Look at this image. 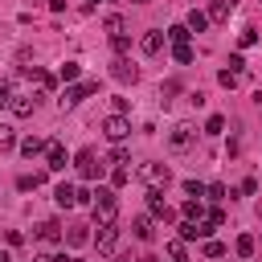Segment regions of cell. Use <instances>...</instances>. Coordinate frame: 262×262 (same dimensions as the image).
<instances>
[{
  "label": "cell",
  "instance_id": "obj_25",
  "mask_svg": "<svg viewBox=\"0 0 262 262\" xmlns=\"http://www.w3.org/2000/svg\"><path fill=\"white\" fill-rule=\"evenodd\" d=\"M12 147H16V131L8 123H0V151H12Z\"/></svg>",
  "mask_w": 262,
  "mask_h": 262
},
{
  "label": "cell",
  "instance_id": "obj_20",
  "mask_svg": "<svg viewBox=\"0 0 262 262\" xmlns=\"http://www.w3.org/2000/svg\"><path fill=\"white\" fill-rule=\"evenodd\" d=\"M86 229H90V225H70V229H66V242H70V246H86V242H90Z\"/></svg>",
  "mask_w": 262,
  "mask_h": 262
},
{
  "label": "cell",
  "instance_id": "obj_42",
  "mask_svg": "<svg viewBox=\"0 0 262 262\" xmlns=\"http://www.w3.org/2000/svg\"><path fill=\"white\" fill-rule=\"evenodd\" d=\"M139 262H156V258H151V254H143V258H139Z\"/></svg>",
  "mask_w": 262,
  "mask_h": 262
},
{
  "label": "cell",
  "instance_id": "obj_41",
  "mask_svg": "<svg viewBox=\"0 0 262 262\" xmlns=\"http://www.w3.org/2000/svg\"><path fill=\"white\" fill-rule=\"evenodd\" d=\"M33 262H57V258H53V254H37Z\"/></svg>",
  "mask_w": 262,
  "mask_h": 262
},
{
  "label": "cell",
  "instance_id": "obj_7",
  "mask_svg": "<svg viewBox=\"0 0 262 262\" xmlns=\"http://www.w3.org/2000/svg\"><path fill=\"white\" fill-rule=\"evenodd\" d=\"M94 90H98V82H78V86H70V90L57 98V106H61V111H70L74 102H82V98H86V94H94Z\"/></svg>",
  "mask_w": 262,
  "mask_h": 262
},
{
  "label": "cell",
  "instance_id": "obj_29",
  "mask_svg": "<svg viewBox=\"0 0 262 262\" xmlns=\"http://www.w3.org/2000/svg\"><path fill=\"white\" fill-rule=\"evenodd\" d=\"M184 192H188L192 201H201V196H205V184H201V180H184Z\"/></svg>",
  "mask_w": 262,
  "mask_h": 262
},
{
  "label": "cell",
  "instance_id": "obj_10",
  "mask_svg": "<svg viewBox=\"0 0 262 262\" xmlns=\"http://www.w3.org/2000/svg\"><path fill=\"white\" fill-rule=\"evenodd\" d=\"M111 78H115V82H135L139 70H135L127 57H115V61H111Z\"/></svg>",
  "mask_w": 262,
  "mask_h": 262
},
{
  "label": "cell",
  "instance_id": "obj_2",
  "mask_svg": "<svg viewBox=\"0 0 262 262\" xmlns=\"http://www.w3.org/2000/svg\"><path fill=\"white\" fill-rule=\"evenodd\" d=\"M196 135H201V131H196L192 123H176V127L168 131V151H176V156H180V151L196 147Z\"/></svg>",
  "mask_w": 262,
  "mask_h": 262
},
{
  "label": "cell",
  "instance_id": "obj_5",
  "mask_svg": "<svg viewBox=\"0 0 262 262\" xmlns=\"http://www.w3.org/2000/svg\"><path fill=\"white\" fill-rule=\"evenodd\" d=\"M102 135H106L111 143H123V139L131 135V119H127V115H106V119H102Z\"/></svg>",
  "mask_w": 262,
  "mask_h": 262
},
{
  "label": "cell",
  "instance_id": "obj_8",
  "mask_svg": "<svg viewBox=\"0 0 262 262\" xmlns=\"http://www.w3.org/2000/svg\"><path fill=\"white\" fill-rule=\"evenodd\" d=\"M37 98H41V94H12V102H8V111H12L16 119H29V115L37 111Z\"/></svg>",
  "mask_w": 262,
  "mask_h": 262
},
{
  "label": "cell",
  "instance_id": "obj_23",
  "mask_svg": "<svg viewBox=\"0 0 262 262\" xmlns=\"http://www.w3.org/2000/svg\"><path fill=\"white\" fill-rule=\"evenodd\" d=\"M164 250H168V258H172V262H184V258H188V250H184V237H172Z\"/></svg>",
  "mask_w": 262,
  "mask_h": 262
},
{
  "label": "cell",
  "instance_id": "obj_16",
  "mask_svg": "<svg viewBox=\"0 0 262 262\" xmlns=\"http://www.w3.org/2000/svg\"><path fill=\"white\" fill-rule=\"evenodd\" d=\"M45 147H49V143H45V139H41V135H29V139H20V151H25V156H29V160H33V156H41V151H45Z\"/></svg>",
  "mask_w": 262,
  "mask_h": 262
},
{
  "label": "cell",
  "instance_id": "obj_3",
  "mask_svg": "<svg viewBox=\"0 0 262 262\" xmlns=\"http://www.w3.org/2000/svg\"><path fill=\"white\" fill-rule=\"evenodd\" d=\"M74 168H78V176H82V180H94V176L102 172V160H98V151H94V147H82V151L74 156Z\"/></svg>",
  "mask_w": 262,
  "mask_h": 262
},
{
  "label": "cell",
  "instance_id": "obj_32",
  "mask_svg": "<svg viewBox=\"0 0 262 262\" xmlns=\"http://www.w3.org/2000/svg\"><path fill=\"white\" fill-rule=\"evenodd\" d=\"M78 74H82V66H78V61H66V66H61V78H66V82H74Z\"/></svg>",
  "mask_w": 262,
  "mask_h": 262
},
{
  "label": "cell",
  "instance_id": "obj_14",
  "mask_svg": "<svg viewBox=\"0 0 262 262\" xmlns=\"http://www.w3.org/2000/svg\"><path fill=\"white\" fill-rule=\"evenodd\" d=\"M37 237H41L45 246H53V242H61V225H57V221H41V225H37Z\"/></svg>",
  "mask_w": 262,
  "mask_h": 262
},
{
  "label": "cell",
  "instance_id": "obj_34",
  "mask_svg": "<svg viewBox=\"0 0 262 262\" xmlns=\"http://www.w3.org/2000/svg\"><path fill=\"white\" fill-rule=\"evenodd\" d=\"M111 180H115V188H123V184L131 180V172H127V168H115V172H111Z\"/></svg>",
  "mask_w": 262,
  "mask_h": 262
},
{
  "label": "cell",
  "instance_id": "obj_37",
  "mask_svg": "<svg viewBox=\"0 0 262 262\" xmlns=\"http://www.w3.org/2000/svg\"><path fill=\"white\" fill-rule=\"evenodd\" d=\"M176 90H180L176 82H168V86H160V102H172V94H176Z\"/></svg>",
  "mask_w": 262,
  "mask_h": 262
},
{
  "label": "cell",
  "instance_id": "obj_35",
  "mask_svg": "<svg viewBox=\"0 0 262 262\" xmlns=\"http://www.w3.org/2000/svg\"><path fill=\"white\" fill-rule=\"evenodd\" d=\"M205 254H209V258H221V254H225V246H221V242H213V237H209V242H205Z\"/></svg>",
  "mask_w": 262,
  "mask_h": 262
},
{
  "label": "cell",
  "instance_id": "obj_19",
  "mask_svg": "<svg viewBox=\"0 0 262 262\" xmlns=\"http://www.w3.org/2000/svg\"><path fill=\"white\" fill-rule=\"evenodd\" d=\"M180 213H184V221H205V209H201V201H192V196L180 205Z\"/></svg>",
  "mask_w": 262,
  "mask_h": 262
},
{
  "label": "cell",
  "instance_id": "obj_26",
  "mask_svg": "<svg viewBox=\"0 0 262 262\" xmlns=\"http://www.w3.org/2000/svg\"><path fill=\"white\" fill-rule=\"evenodd\" d=\"M225 131V115H209V123H205V135H221Z\"/></svg>",
  "mask_w": 262,
  "mask_h": 262
},
{
  "label": "cell",
  "instance_id": "obj_43",
  "mask_svg": "<svg viewBox=\"0 0 262 262\" xmlns=\"http://www.w3.org/2000/svg\"><path fill=\"white\" fill-rule=\"evenodd\" d=\"M0 262H12V258H8V254H4V250H0Z\"/></svg>",
  "mask_w": 262,
  "mask_h": 262
},
{
  "label": "cell",
  "instance_id": "obj_18",
  "mask_svg": "<svg viewBox=\"0 0 262 262\" xmlns=\"http://www.w3.org/2000/svg\"><path fill=\"white\" fill-rule=\"evenodd\" d=\"M106 164H115V168H127V164H131V151H127L123 143H115V147H111V156H106Z\"/></svg>",
  "mask_w": 262,
  "mask_h": 262
},
{
  "label": "cell",
  "instance_id": "obj_11",
  "mask_svg": "<svg viewBox=\"0 0 262 262\" xmlns=\"http://www.w3.org/2000/svg\"><path fill=\"white\" fill-rule=\"evenodd\" d=\"M66 164H70V160H66V147H61V143H49V147H45V168H49V172H61Z\"/></svg>",
  "mask_w": 262,
  "mask_h": 262
},
{
  "label": "cell",
  "instance_id": "obj_15",
  "mask_svg": "<svg viewBox=\"0 0 262 262\" xmlns=\"http://www.w3.org/2000/svg\"><path fill=\"white\" fill-rule=\"evenodd\" d=\"M233 4H237V0H213V4H209V20H229Z\"/></svg>",
  "mask_w": 262,
  "mask_h": 262
},
{
  "label": "cell",
  "instance_id": "obj_38",
  "mask_svg": "<svg viewBox=\"0 0 262 262\" xmlns=\"http://www.w3.org/2000/svg\"><path fill=\"white\" fill-rule=\"evenodd\" d=\"M205 221H213V225H225V209H209V217Z\"/></svg>",
  "mask_w": 262,
  "mask_h": 262
},
{
  "label": "cell",
  "instance_id": "obj_27",
  "mask_svg": "<svg viewBox=\"0 0 262 262\" xmlns=\"http://www.w3.org/2000/svg\"><path fill=\"white\" fill-rule=\"evenodd\" d=\"M233 250H237V258H250V254H254V237H250V233H242Z\"/></svg>",
  "mask_w": 262,
  "mask_h": 262
},
{
  "label": "cell",
  "instance_id": "obj_6",
  "mask_svg": "<svg viewBox=\"0 0 262 262\" xmlns=\"http://www.w3.org/2000/svg\"><path fill=\"white\" fill-rule=\"evenodd\" d=\"M94 246H98V254H115V246H119V221H111V225H98V233H94Z\"/></svg>",
  "mask_w": 262,
  "mask_h": 262
},
{
  "label": "cell",
  "instance_id": "obj_22",
  "mask_svg": "<svg viewBox=\"0 0 262 262\" xmlns=\"http://www.w3.org/2000/svg\"><path fill=\"white\" fill-rule=\"evenodd\" d=\"M102 29H106L111 37H127V20H123V16H106V20H102Z\"/></svg>",
  "mask_w": 262,
  "mask_h": 262
},
{
  "label": "cell",
  "instance_id": "obj_40",
  "mask_svg": "<svg viewBox=\"0 0 262 262\" xmlns=\"http://www.w3.org/2000/svg\"><path fill=\"white\" fill-rule=\"evenodd\" d=\"M49 8H53V12H61V8H66V0H49Z\"/></svg>",
  "mask_w": 262,
  "mask_h": 262
},
{
  "label": "cell",
  "instance_id": "obj_1",
  "mask_svg": "<svg viewBox=\"0 0 262 262\" xmlns=\"http://www.w3.org/2000/svg\"><path fill=\"white\" fill-rule=\"evenodd\" d=\"M90 209H94V221H98V225H111V221L119 217V201H115V192H111V188H98Z\"/></svg>",
  "mask_w": 262,
  "mask_h": 262
},
{
  "label": "cell",
  "instance_id": "obj_9",
  "mask_svg": "<svg viewBox=\"0 0 262 262\" xmlns=\"http://www.w3.org/2000/svg\"><path fill=\"white\" fill-rule=\"evenodd\" d=\"M139 49H143L147 57H156V53H164V33H160V29H147V33L139 37Z\"/></svg>",
  "mask_w": 262,
  "mask_h": 262
},
{
  "label": "cell",
  "instance_id": "obj_28",
  "mask_svg": "<svg viewBox=\"0 0 262 262\" xmlns=\"http://www.w3.org/2000/svg\"><path fill=\"white\" fill-rule=\"evenodd\" d=\"M237 45H242V49H250V45H258V29H242V37H237Z\"/></svg>",
  "mask_w": 262,
  "mask_h": 262
},
{
  "label": "cell",
  "instance_id": "obj_36",
  "mask_svg": "<svg viewBox=\"0 0 262 262\" xmlns=\"http://www.w3.org/2000/svg\"><path fill=\"white\" fill-rule=\"evenodd\" d=\"M229 70L242 78V70H246V57H242V53H233V57H229Z\"/></svg>",
  "mask_w": 262,
  "mask_h": 262
},
{
  "label": "cell",
  "instance_id": "obj_17",
  "mask_svg": "<svg viewBox=\"0 0 262 262\" xmlns=\"http://www.w3.org/2000/svg\"><path fill=\"white\" fill-rule=\"evenodd\" d=\"M41 184H45V172H25V176L16 180L20 192H33V188H41Z\"/></svg>",
  "mask_w": 262,
  "mask_h": 262
},
{
  "label": "cell",
  "instance_id": "obj_12",
  "mask_svg": "<svg viewBox=\"0 0 262 262\" xmlns=\"http://www.w3.org/2000/svg\"><path fill=\"white\" fill-rule=\"evenodd\" d=\"M131 229H135L139 242H151V237H156V221H151V213H139V217L131 221Z\"/></svg>",
  "mask_w": 262,
  "mask_h": 262
},
{
  "label": "cell",
  "instance_id": "obj_39",
  "mask_svg": "<svg viewBox=\"0 0 262 262\" xmlns=\"http://www.w3.org/2000/svg\"><path fill=\"white\" fill-rule=\"evenodd\" d=\"M8 102H12V86H8V82H0V106H8Z\"/></svg>",
  "mask_w": 262,
  "mask_h": 262
},
{
  "label": "cell",
  "instance_id": "obj_24",
  "mask_svg": "<svg viewBox=\"0 0 262 262\" xmlns=\"http://www.w3.org/2000/svg\"><path fill=\"white\" fill-rule=\"evenodd\" d=\"M164 37H168L172 45H188V25H172V29L164 33Z\"/></svg>",
  "mask_w": 262,
  "mask_h": 262
},
{
  "label": "cell",
  "instance_id": "obj_21",
  "mask_svg": "<svg viewBox=\"0 0 262 262\" xmlns=\"http://www.w3.org/2000/svg\"><path fill=\"white\" fill-rule=\"evenodd\" d=\"M184 25H188V33H205V25H209V12H196V8H192Z\"/></svg>",
  "mask_w": 262,
  "mask_h": 262
},
{
  "label": "cell",
  "instance_id": "obj_31",
  "mask_svg": "<svg viewBox=\"0 0 262 262\" xmlns=\"http://www.w3.org/2000/svg\"><path fill=\"white\" fill-rule=\"evenodd\" d=\"M172 53H176V61H184V66L192 61V45H172Z\"/></svg>",
  "mask_w": 262,
  "mask_h": 262
},
{
  "label": "cell",
  "instance_id": "obj_30",
  "mask_svg": "<svg viewBox=\"0 0 262 262\" xmlns=\"http://www.w3.org/2000/svg\"><path fill=\"white\" fill-rule=\"evenodd\" d=\"M205 196H209V201H225V196H229V188H225V184H209V188H205Z\"/></svg>",
  "mask_w": 262,
  "mask_h": 262
},
{
  "label": "cell",
  "instance_id": "obj_13",
  "mask_svg": "<svg viewBox=\"0 0 262 262\" xmlns=\"http://www.w3.org/2000/svg\"><path fill=\"white\" fill-rule=\"evenodd\" d=\"M53 201H57L61 209H74V205H78V188H74V184H57V192H53Z\"/></svg>",
  "mask_w": 262,
  "mask_h": 262
},
{
  "label": "cell",
  "instance_id": "obj_44",
  "mask_svg": "<svg viewBox=\"0 0 262 262\" xmlns=\"http://www.w3.org/2000/svg\"><path fill=\"white\" fill-rule=\"evenodd\" d=\"M131 4H151V0H131Z\"/></svg>",
  "mask_w": 262,
  "mask_h": 262
},
{
  "label": "cell",
  "instance_id": "obj_45",
  "mask_svg": "<svg viewBox=\"0 0 262 262\" xmlns=\"http://www.w3.org/2000/svg\"><path fill=\"white\" fill-rule=\"evenodd\" d=\"M90 4H102V0H90Z\"/></svg>",
  "mask_w": 262,
  "mask_h": 262
},
{
  "label": "cell",
  "instance_id": "obj_4",
  "mask_svg": "<svg viewBox=\"0 0 262 262\" xmlns=\"http://www.w3.org/2000/svg\"><path fill=\"white\" fill-rule=\"evenodd\" d=\"M139 180H143L147 188H164V184L172 180V172H168V164H156V160H147V164H139Z\"/></svg>",
  "mask_w": 262,
  "mask_h": 262
},
{
  "label": "cell",
  "instance_id": "obj_33",
  "mask_svg": "<svg viewBox=\"0 0 262 262\" xmlns=\"http://www.w3.org/2000/svg\"><path fill=\"white\" fill-rule=\"evenodd\" d=\"M217 82H221V86H229V90H233V86H237V74H233V70H221V74H217Z\"/></svg>",
  "mask_w": 262,
  "mask_h": 262
}]
</instances>
